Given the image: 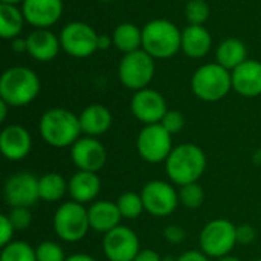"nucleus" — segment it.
<instances>
[{
    "instance_id": "1",
    "label": "nucleus",
    "mask_w": 261,
    "mask_h": 261,
    "mask_svg": "<svg viewBox=\"0 0 261 261\" xmlns=\"http://www.w3.org/2000/svg\"><path fill=\"white\" fill-rule=\"evenodd\" d=\"M38 130L41 139L54 148L72 147L83 133L80 118L73 112L61 107L46 110L40 118Z\"/></svg>"
},
{
    "instance_id": "2",
    "label": "nucleus",
    "mask_w": 261,
    "mask_h": 261,
    "mask_svg": "<svg viewBox=\"0 0 261 261\" xmlns=\"http://www.w3.org/2000/svg\"><path fill=\"white\" fill-rule=\"evenodd\" d=\"M164 164L168 179L174 185L184 187L199 182L203 176L206 170V154L196 144H180L173 148Z\"/></svg>"
},
{
    "instance_id": "3",
    "label": "nucleus",
    "mask_w": 261,
    "mask_h": 261,
    "mask_svg": "<svg viewBox=\"0 0 261 261\" xmlns=\"http://www.w3.org/2000/svg\"><path fill=\"white\" fill-rule=\"evenodd\" d=\"M40 93V78L24 66L6 69L0 76V99L11 107L31 104Z\"/></svg>"
},
{
    "instance_id": "4",
    "label": "nucleus",
    "mask_w": 261,
    "mask_h": 261,
    "mask_svg": "<svg viewBox=\"0 0 261 261\" xmlns=\"http://www.w3.org/2000/svg\"><path fill=\"white\" fill-rule=\"evenodd\" d=\"M142 49L154 60L171 58L182 49V31L170 20H151L142 28Z\"/></svg>"
},
{
    "instance_id": "5",
    "label": "nucleus",
    "mask_w": 261,
    "mask_h": 261,
    "mask_svg": "<svg viewBox=\"0 0 261 261\" xmlns=\"http://www.w3.org/2000/svg\"><path fill=\"white\" fill-rule=\"evenodd\" d=\"M231 89L232 73L219 63L203 64L191 76L193 93L205 102H216L223 99Z\"/></svg>"
},
{
    "instance_id": "6",
    "label": "nucleus",
    "mask_w": 261,
    "mask_h": 261,
    "mask_svg": "<svg viewBox=\"0 0 261 261\" xmlns=\"http://www.w3.org/2000/svg\"><path fill=\"white\" fill-rule=\"evenodd\" d=\"M54 231L66 243L81 242L90 231L87 208L73 200L61 203L54 214Z\"/></svg>"
},
{
    "instance_id": "7",
    "label": "nucleus",
    "mask_w": 261,
    "mask_h": 261,
    "mask_svg": "<svg viewBox=\"0 0 261 261\" xmlns=\"http://www.w3.org/2000/svg\"><path fill=\"white\" fill-rule=\"evenodd\" d=\"M237 243V226L228 219H214L208 222L199 234V248L210 258L229 255Z\"/></svg>"
},
{
    "instance_id": "8",
    "label": "nucleus",
    "mask_w": 261,
    "mask_h": 261,
    "mask_svg": "<svg viewBox=\"0 0 261 261\" xmlns=\"http://www.w3.org/2000/svg\"><path fill=\"white\" fill-rule=\"evenodd\" d=\"M118 76L127 89L142 90L154 76V58L144 49L125 54L118 67Z\"/></svg>"
},
{
    "instance_id": "9",
    "label": "nucleus",
    "mask_w": 261,
    "mask_h": 261,
    "mask_svg": "<svg viewBox=\"0 0 261 261\" xmlns=\"http://www.w3.org/2000/svg\"><path fill=\"white\" fill-rule=\"evenodd\" d=\"M173 135H170L162 124L145 125L136 139V150L139 156L148 164L165 162L170 153L173 151Z\"/></svg>"
},
{
    "instance_id": "10",
    "label": "nucleus",
    "mask_w": 261,
    "mask_h": 261,
    "mask_svg": "<svg viewBox=\"0 0 261 261\" xmlns=\"http://www.w3.org/2000/svg\"><path fill=\"white\" fill-rule=\"evenodd\" d=\"M141 197L145 211L153 217H168L171 216L179 202V191L165 180H150L142 187Z\"/></svg>"
},
{
    "instance_id": "11",
    "label": "nucleus",
    "mask_w": 261,
    "mask_h": 261,
    "mask_svg": "<svg viewBox=\"0 0 261 261\" xmlns=\"http://www.w3.org/2000/svg\"><path fill=\"white\" fill-rule=\"evenodd\" d=\"M98 38L99 35L95 29L83 21H72L66 24L60 35L61 49L75 58H86L96 52Z\"/></svg>"
},
{
    "instance_id": "12",
    "label": "nucleus",
    "mask_w": 261,
    "mask_h": 261,
    "mask_svg": "<svg viewBox=\"0 0 261 261\" xmlns=\"http://www.w3.org/2000/svg\"><path fill=\"white\" fill-rule=\"evenodd\" d=\"M3 196L9 208H31L40 200L38 177L29 171L9 176L3 187Z\"/></svg>"
},
{
    "instance_id": "13",
    "label": "nucleus",
    "mask_w": 261,
    "mask_h": 261,
    "mask_svg": "<svg viewBox=\"0 0 261 261\" xmlns=\"http://www.w3.org/2000/svg\"><path fill=\"white\" fill-rule=\"evenodd\" d=\"M102 251L109 261H133L141 251V242L132 228L119 225L104 234Z\"/></svg>"
},
{
    "instance_id": "14",
    "label": "nucleus",
    "mask_w": 261,
    "mask_h": 261,
    "mask_svg": "<svg viewBox=\"0 0 261 261\" xmlns=\"http://www.w3.org/2000/svg\"><path fill=\"white\" fill-rule=\"evenodd\" d=\"M130 109L133 116L145 125L159 124L168 112L165 98L158 90L148 87L135 92L130 101Z\"/></svg>"
},
{
    "instance_id": "15",
    "label": "nucleus",
    "mask_w": 261,
    "mask_h": 261,
    "mask_svg": "<svg viewBox=\"0 0 261 261\" xmlns=\"http://www.w3.org/2000/svg\"><path fill=\"white\" fill-rule=\"evenodd\" d=\"M70 159L78 170L98 173L107 162V151L96 138L83 136L70 147Z\"/></svg>"
},
{
    "instance_id": "16",
    "label": "nucleus",
    "mask_w": 261,
    "mask_h": 261,
    "mask_svg": "<svg viewBox=\"0 0 261 261\" xmlns=\"http://www.w3.org/2000/svg\"><path fill=\"white\" fill-rule=\"evenodd\" d=\"M21 11L31 26L47 29L61 18L63 0H24Z\"/></svg>"
},
{
    "instance_id": "17",
    "label": "nucleus",
    "mask_w": 261,
    "mask_h": 261,
    "mask_svg": "<svg viewBox=\"0 0 261 261\" xmlns=\"http://www.w3.org/2000/svg\"><path fill=\"white\" fill-rule=\"evenodd\" d=\"M32 148L31 133L20 124L6 125L0 133V151L8 161L24 159Z\"/></svg>"
},
{
    "instance_id": "18",
    "label": "nucleus",
    "mask_w": 261,
    "mask_h": 261,
    "mask_svg": "<svg viewBox=\"0 0 261 261\" xmlns=\"http://www.w3.org/2000/svg\"><path fill=\"white\" fill-rule=\"evenodd\" d=\"M232 89L246 98L261 95V63L257 60H246L232 72Z\"/></svg>"
},
{
    "instance_id": "19",
    "label": "nucleus",
    "mask_w": 261,
    "mask_h": 261,
    "mask_svg": "<svg viewBox=\"0 0 261 261\" xmlns=\"http://www.w3.org/2000/svg\"><path fill=\"white\" fill-rule=\"evenodd\" d=\"M87 213L90 229L101 234H107L109 231L118 228L122 220L116 202L110 200H95L87 208Z\"/></svg>"
},
{
    "instance_id": "20",
    "label": "nucleus",
    "mask_w": 261,
    "mask_h": 261,
    "mask_svg": "<svg viewBox=\"0 0 261 261\" xmlns=\"http://www.w3.org/2000/svg\"><path fill=\"white\" fill-rule=\"evenodd\" d=\"M101 191V179L98 173L78 170L69 179V196L73 202L81 205L93 203Z\"/></svg>"
},
{
    "instance_id": "21",
    "label": "nucleus",
    "mask_w": 261,
    "mask_h": 261,
    "mask_svg": "<svg viewBox=\"0 0 261 261\" xmlns=\"http://www.w3.org/2000/svg\"><path fill=\"white\" fill-rule=\"evenodd\" d=\"M28 41V54L41 63L54 60L60 49H61V41L60 37H57L54 32L47 29H37L31 32L26 37Z\"/></svg>"
},
{
    "instance_id": "22",
    "label": "nucleus",
    "mask_w": 261,
    "mask_h": 261,
    "mask_svg": "<svg viewBox=\"0 0 261 261\" xmlns=\"http://www.w3.org/2000/svg\"><path fill=\"white\" fill-rule=\"evenodd\" d=\"M80 125L84 136L98 138L107 133L113 124L112 112L102 104H92L80 113Z\"/></svg>"
},
{
    "instance_id": "23",
    "label": "nucleus",
    "mask_w": 261,
    "mask_h": 261,
    "mask_svg": "<svg viewBox=\"0 0 261 261\" xmlns=\"http://www.w3.org/2000/svg\"><path fill=\"white\" fill-rule=\"evenodd\" d=\"M213 44L210 31L203 24H190L182 31V50L190 58L205 57Z\"/></svg>"
},
{
    "instance_id": "24",
    "label": "nucleus",
    "mask_w": 261,
    "mask_h": 261,
    "mask_svg": "<svg viewBox=\"0 0 261 261\" xmlns=\"http://www.w3.org/2000/svg\"><path fill=\"white\" fill-rule=\"evenodd\" d=\"M216 57H217V63L220 66H223L225 69L232 72L234 69H237L242 63H245L248 60L246 58L248 49L242 40L228 38L223 43H220V46L217 47Z\"/></svg>"
},
{
    "instance_id": "25",
    "label": "nucleus",
    "mask_w": 261,
    "mask_h": 261,
    "mask_svg": "<svg viewBox=\"0 0 261 261\" xmlns=\"http://www.w3.org/2000/svg\"><path fill=\"white\" fill-rule=\"evenodd\" d=\"M66 193H69V180H66L60 173L49 171L38 177V194L40 200L55 203L60 202Z\"/></svg>"
},
{
    "instance_id": "26",
    "label": "nucleus",
    "mask_w": 261,
    "mask_h": 261,
    "mask_svg": "<svg viewBox=\"0 0 261 261\" xmlns=\"http://www.w3.org/2000/svg\"><path fill=\"white\" fill-rule=\"evenodd\" d=\"M24 21L23 11H20L15 5L0 3V37L3 40L17 38Z\"/></svg>"
},
{
    "instance_id": "27",
    "label": "nucleus",
    "mask_w": 261,
    "mask_h": 261,
    "mask_svg": "<svg viewBox=\"0 0 261 261\" xmlns=\"http://www.w3.org/2000/svg\"><path fill=\"white\" fill-rule=\"evenodd\" d=\"M112 38L115 47L124 54H130L142 47V29H139L133 23L118 24L112 34Z\"/></svg>"
},
{
    "instance_id": "28",
    "label": "nucleus",
    "mask_w": 261,
    "mask_h": 261,
    "mask_svg": "<svg viewBox=\"0 0 261 261\" xmlns=\"http://www.w3.org/2000/svg\"><path fill=\"white\" fill-rule=\"evenodd\" d=\"M116 205L119 208V213L122 216V219L127 220H136L142 216V213L145 211L141 193H133V191H127L122 193L118 199H116Z\"/></svg>"
},
{
    "instance_id": "29",
    "label": "nucleus",
    "mask_w": 261,
    "mask_h": 261,
    "mask_svg": "<svg viewBox=\"0 0 261 261\" xmlns=\"http://www.w3.org/2000/svg\"><path fill=\"white\" fill-rule=\"evenodd\" d=\"M0 261H37L35 248L21 240H14L2 248Z\"/></svg>"
},
{
    "instance_id": "30",
    "label": "nucleus",
    "mask_w": 261,
    "mask_h": 261,
    "mask_svg": "<svg viewBox=\"0 0 261 261\" xmlns=\"http://www.w3.org/2000/svg\"><path fill=\"white\" fill-rule=\"evenodd\" d=\"M179 202L188 210H197L205 202V191L199 182L179 187Z\"/></svg>"
},
{
    "instance_id": "31",
    "label": "nucleus",
    "mask_w": 261,
    "mask_h": 261,
    "mask_svg": "<svg viewBox=\"0 0 261 261\" xmlns=\"http://www.w3.org/2000/svg\"><path fill=\"white\" fill-rule=\"evenodd\" d=\"M185 17L190 24H203L210 17V5L205 0H188Z\"/></svg>"
},
{
    "instance_id": "32",
    "label": "nucleus",
    "mask_w": 261,
    "mask_h": 261,
    "mask_svg": "<svg viewBox=\"0 0 261 261\" xmlns=\"http://www.w3.org/2000/svg\"><path fill=\"white\" fill-rule=\"evenodd\" d=\"M37 261H66V254L57 242L44 240L35 248Z\"/></svg>"
},
{
    "instance_id": "33",
    "label": "nucleus",
    "mask_w": 261,
    "mask_h": 261,
    "mask_svg": "<svg viewBox=\"0 0 261 261\" xmlns=\"http://www.w3.org/2000/svg\"><path fill=\"white\" fill-rule=\"evenodd\" d=\"M6 216L15 231H24L32 225V213L29 208H11Z\"/></svg>"
},
{
    "instance_id": "34",
    "label": "nucleus",
    "mask_w": 261,
    "mask_h": 261,
    "mask_svg": "<svg viewBox=\"0 0 261 261\" xmlns=\"http://www.w3.org/2000/svg\"><path fill=\"white\" fill-rule=\"evenodd\" d=\"M161 124H162V127H164L170 135H176V133H179V132L184 128V125H185V118H184V115H182L179 110H168V112L165 113V116L162 118Z\"/></svg>"
},
{
    "instance_id": "35",
    "label": "nucleus",
    "mask_w": 261,
    "mask_h": 261,
    "mask_svg": "<svg viewBox=\"0 0 261 261\" xmlns=\"http://www.w3.org/2000/svg\"><path fill=\"white\" fill-rule=\"evenodd\" d=\"M257 239V229L249 225V223H243L237 226V243L239 245H251L254 243Z\"/></svg>"
},
{
    "instance_id": "36",
    "label": "nucleus",
    "mask_w": 261,
    "mask_h": 261,
    "mask_svg": "<svg viewBox=\"0 0 261 261\" xmlns=\"http://www.w3.org/2000/svg\"><path fill=\"white\" fill-rule=\"evenodd\" d=\"M14 232H15V228L12 226L11 220L8 219L6 214H3L0 217V246L5 248L6 245H9L14 237Z\"/></svg>"
},
{
    "instance_id": "37",
    "label": "nucleus",
    "mask_w": 261,
    "mask_h": 261,
    "mask_svg": "<svg viewBox=\"0 0 261 261\" xmlns=\"http://www.w3.org/2000/svg\"><path fill=\"white\" fill-rule=\"evenodd\" d=\"M164 239L171 245H180L187 239V232L177 225H170L164 229Z\"/></svg>"
},
{
    "instance_id": "38",
    "label": "nucleus",
    "mask_w": 261,
    "mask_h": 261,
    "mask_svg": "<svg viewBox=\"0 0 261 261\" xmlns=\"http://www.w3.org/2000/svg\"><path fill=\"white\" fill-rule=\"evenodd\" d=\"M176 261H210V257L200 249L199 251L193 249V251H185L184 254H180Z\"/></svg>"
},
{
    "instance_id": "39",
    "label": "nucleus",
    "mask_w": 261,
    "mask_h": 261,
    "mask_svg": "<svg viewBox=\"0 0 261 261\" xmlns=\"http://www.w3.org/2000/svg\"><path fill=\"white\" fill-rule=\"evenodd\" d=\"M133 261H162V257L154 249H141Z\"/></svg>"
},
{
    "instance_id": "40",
    "label": "nucleus",
    "mask_w": 261,
    "mask_h": 261,
    "mask_svg": "<svg viewBox=\"0 0 261 261\" xmlns=\"http://www.w3.org/2000/svg\"><path fill=\"white\" fill-rule=\"evenodd\" d=\"M12 49L15 50V52H18V54H21V52H28V41H26V38H21V37H17V38H14L12 40Z\"/></svg>"
},
{
    "instance_id": "41",
    "label": "nucleus",
    "mask_w": 261,
    "mask_h": 261,
    "mask_svg": "<svg viewBox=\"0 0 261 261\" xmlns=\"http://www.w3.org/2000/svg\"><path fill=\"white\" fill-rule=\"evenodd\" d=\"M112 43H113V38H112V37H109V35H106V34H101L99 38H98V49L106 50V49L110 47Z\"/></svg>"
},
{
    "instance_id": "42",
    "label": "nucleus",
    "mask_w": 261,
    "mask_h": 261,
    "mask_svg": "<svg viewBox=\"0 0 261 261\" xmlns=\"http://www.w3.org/2000/svg\"><path fill=\"white\" fill-rule=\"evenodd\" d=\"M66 261H96L92 255H89V254H73V255H69Z\"/></svg>"
},
{
    "instance_id": "43",
    "label": "nucleus",
    "mask_w": 261,
    "mask_h": 261,
    "mask_svg": "<svg viewBox=\"0 0 261 261\" xmlns=\"http://www.w3.org/2000/svg\"><path fill=\"white\" fill-rule=\"evenodd\" d=\"M8 107H11L9 104H6L3 99H0V122H3L6 119L8 115Z\"/></svg>"
},
{
    "instance_id": "44",
    "label": "nucleus",
    "mask_w": 261,
    "mask_h": 261,
    "mask_svg": "<svg viewBox=\"0 0 261 261\" xmlns=\"http://www.w3.org/2000/svg\"><path fill=\"white\" fill-rule=\"evenodd\" d=\"M216 261H242L239 257H236V255H225V257H222V258H217Z\"/></svg>"
},
{
    "instance_id": "45",
    "label": "nucleus",
    "mask_w": 261,
    "mask_h": 261,
    "mask_svg": "<svg viewBox=\"0 0 261 261\" xmlns=\"http://www.w3.org/2000/svg\"><path fill=\"white\" fill-rule=\"evenodd\" d=\"M254 162H255L257 165H261V148H258V150L255 151V154H254Z\"/></svg>"
},
{
    "instance_id": "46",
    "label": "nucleus",
    "mask_w": 261,
    "mask_h": 261,
    "mask_svg": "<svg viewBox=\"0 0 261 261\" xmlns=\"http://www.w3.org/2000/svg\"><path fill=\"white\" fill-rule=\"evenodd\" d=\"M0 2H2V3H9V5H17V3H20V2L23 3L24 0H0Z\"/></svg>"
},
{
    "instance_id": "47",
    "label": "nucleus",
    "mask_w": 261,
    "mask_h": 261,
    "mask_svg": "<svg viewBox=\"0 0 261 261\" xmlns=\"http://www.w3.org/2000/svg\"><path fill=\"white\" fill-rule=\"evenodd\" d=\"M99 2H112V0H99Z\"/></svg>"
},
{
    "instance_id": "48",
    "label": "nucleus",
    "mask_w": 261,
    "mask_h": 261,
    "mask_svg": "<svg viewBox=\"0 0 261 261\" xmlns=\"http://www.w3.org/2000/svg\"><path fill=\"white\" fill-rule=\"evenodd\" d=\"M254 261H261V258H258V260H254Z\"/></svg>"
}]
</instances>
